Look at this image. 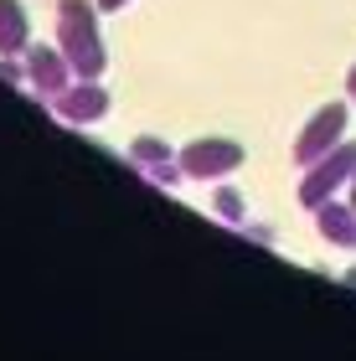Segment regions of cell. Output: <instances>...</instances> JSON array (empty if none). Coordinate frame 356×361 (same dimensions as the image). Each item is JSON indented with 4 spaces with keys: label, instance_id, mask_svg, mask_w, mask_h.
I'll return each mask as SVG.
<instances>
[{
    "label": "cell",
    "instance_id": "6da1fadb",
    "mask_svg": "<svg viewBox=\"0 0 356 361\" xmlns=\"http://www.w3.org/2000/svg\"><path fill=\"white\" fill-rule=\"evenodd\" d=\"M62 57H68V68L83 83L104 73V37L83 0H62Z\"/></svg>",
    "mask_w": 356,
    "mask_h": 361
},
{
    "label": "cell",
    "instance_id": "8992f818",
    "mask_svg": "<svg viewBox=\"0 0 356 361\" xmlns=\"http://www.w3.org/2000/svg\"><path fill=\"white\" fill-rule=\"evenodd\" d=\"M336 124H341V114H331V119H315L310 129H305V140H300V160H310L326 150V140L336 135Z\"/></svg>",
    "mask_w": 356,
    "mask_h": 361
},
{
    "label": "cell",
    "instance_id": "5b68a950",
    "mask_svg": "<svg viewBox=\"0 0 356 361\" xmlns=\"http://www.w3.org/2000/svg\"><path fill=\"white\" fill-rule=\"evenodd\" d=\"M26 47V11L21 0H0V52H21Z\"/></svg>",
    "mask_w": 356,
    "mask_h": 361
},
{
    "label": "cell",
    "instance_id": "52a82bcc",
    "mask_svg": "<svg viewBox=\"0 0 356 361\" xmlns=\"http://www.w3.org/2000/svg\"><path fill=\"white\" fill-rule=\"evenodd\" d=\"M135 160L140 166H160V160H166V145L160 140H135Z\"/></svg>",
    "mask_w": 356,
    "mask_h": 361
},
{
    "label": "cell",
    "instance_id": "ba28073f",
    "mask_svg": "<svg viewBox=\"0 0 356 361\" xmlns=\"http://www.w3.org/2000/svg\"><path fill=\"white\" fill-rule=\"evenodd\" d=\"M217 217H228V222L243 217V207H238V196H233V191H217Z\"/></svg>",
    "mask_w": 356,
    "mask_h": 361
},
{
    "label": "cell",
    "instance_id": "9c48e42d",
    "mask_svg": "<svg viewBox=\"0 0 356 361\" xmlns=\"http://www.w3.org/2000/svg\"><path fill=\"white\" fill-rule=\"evenodd\" d=\"M99 6H104V11H119V6H129V0H99Z\"/></svg>",
    "mask_w": 356,
    "mask_h": 361
},
{
    "label": "cell",
    "instance_id": "7a4b0ae2",
    "mask_svg": "<svg viewBox=\"0 0 356 361\" xmlns=\"http://www.w3.org/2000/svg\"><path fill=\"white\" fill-rule=\"evenodd\" d=\"M233 166H243V145H233V140H197V145L181 155V171H186V176H202V180L228 176Z\"/></svg>",
    "mask_w": 356,
    "mask_h": 361
},
{
    "label": "cell",
    "instance_id": "277c9868",
    "mask_svg": "<svg viewBox=\"0 0 356 361\" xmlns=\"http://www.w3.org/2000/svg\"><path fill=\"white\" fill-rule=\"evenodd\" d=\"M68 73H73V68H68V57H57L52 47H37V52L26 57V78H31V83H37L42 93H52V98L68 88Z\"/></svg>",
    "mask_w": 356,
    "mask_h": 361
},
{
    "label": "cell",
    "instance_id": "3957f363",
    "mask_svg": "<svg viewBox=\"0 0 356 361\" xmlns=\"http://www.w3.org/2000/svg\"><path fill=\"white\" fill-rule=\"evenodd\" d=\"M104 109H109V98H104V88H93V83L57 93V114L68 124H93V119H104Z\"/></svg>",
    "mask_w": 356,
    "mask_h": 361
}]
</instances>
